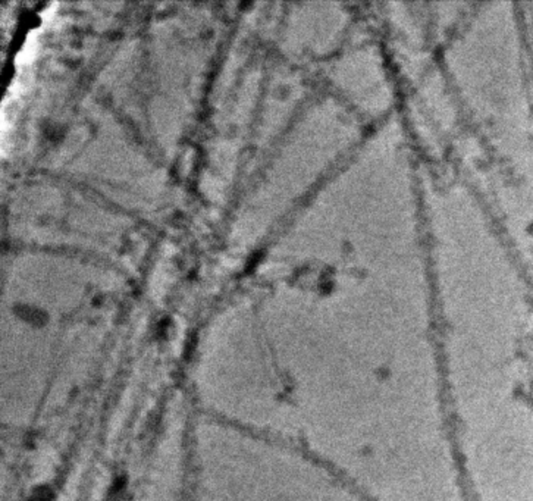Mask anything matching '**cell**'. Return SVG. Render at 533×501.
Segmentation results:
<instances>
[{
	"label": "cell",
	"instance_id": "obj_1",
	"mask_svg": "<svg viewBox=\"0 0 533 501\" xmlns=\"http://www.w3.org/2000/svg\"><path fill=\"white\" fill-rule=\"evenodd\" d=\"M37 33H39V30H33L27 35L26 43H24L19 53L15 57L17 66H26L34 61L35 53H37V47H39V39H37V35H35Z\"/></svg>",
	"mask_w": 533,
	"mask_h": 501
}]
</instances>
